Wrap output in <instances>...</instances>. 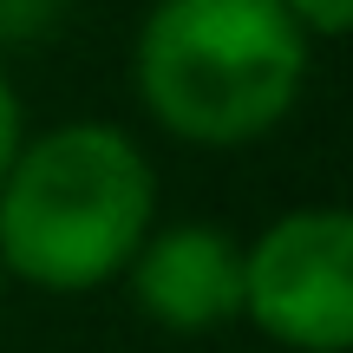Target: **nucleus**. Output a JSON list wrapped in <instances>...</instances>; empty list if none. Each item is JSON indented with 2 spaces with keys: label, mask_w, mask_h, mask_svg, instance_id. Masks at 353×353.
Returning a JSON list of instances; mask_svg holds the SVG:
<instances>
[{
  "label": "nucleus",
  "mask_w": 353,
  "mask_h": 353,
  "mask_svg": "<svg viewBox=\"0 0 353 353\" xmlns=\"http://www.w3.org/2000/svg\"><path fill=\"white\" fill-rule=\"evenodd\" d=\"M20 144H26V112H20V92H13L7 65H0V176H7V164H13Z\"/></svg>",
  "instance_id": "7"
},
{
  "label": "nucleus",
  "mask_w": 353,
  "mask_h": 353,
  "mask_svg": "<svg viewBox=\"0 0 353 353\" xmlns=\"http://www.w3.org/2000/svg\"><path fill=\"white\" fill-rule=\"evenodd\" d=\"M157 216V170L138 138L72 118L13 151L0 176V275L39 294H92L125 275Z\"/></svg>",
  "instance_id": "2"
},
{
  "label": "nucleus",
  "mask_w": 353,
  "mask_h": 353,
  "mask_svg": "<svg viewBox=\"0 0 353 353\" xmlns=\"http://www.w3.org/2000/svg\"><path fill=\"white\" fill-rule=\"evenodd\" d=\"M314 39L281 0H151L131 39V85L157 131L242 151L301 105Z\"/></svg>",
  "instance_id": "1"
},
{
  "label": "nucleus",
  "mask_w": 353,
  "mask_h": 353,
  "mask_svg": "<svg viewBox=\"0 0 353 353\" xmlns=\"http://www.w3.org/2000/svg\"><path fill=\"white\" fill-rule=\"evenodd\" d=\"M65 20V0H0V52H33Z\"/></svg>",
  "instance_id": "5"
},
{
  "label": "nucleus",
  "mask_w": 353,
  "mask_h": 353,
  "mask_svg": "<svg viewBox=\"0 0 353 353\" xmlns=\"http://www.w3.org/2000/svg\"><path fill=\"white\" fill-rule=\"evenodd\" d=\"M281 7H288V20L307 39H347L353 33V0H281Z\"/></svg>",
  "instance_id": "6"
},
{
  "label": "nucleus",
  "mask_w": 353,
  "mask_h": 353,
  "mask_svg": "<svg viewBox=\"0 0 353 353\" xmlns=\"http://www.w3.org/2000/svg\"><path fill=\"white\" fill-rule=\"evenodd\" d=\"M242 321L288 353H353V210L301 203L242 242Z\"/></svg>",
  "instance_id": "3"
},
{
  "label": "nucleus",
  "mask_w": 353,
  "mask_h": 353,
  "mask_svg": "<svg viewBox=\"0 0 353 353\" xmlns=\"http://www.w3.org/2000/svg\"><path fill=\"white\" fill-rule=\"evenodd\" d=\"M131 307L164 334H210L242 321V242L216 223H170L125 262Z\"/></svg>",
  "instance_id": "4"
},
{
  "label": "nucleus",
  "mask_w": 353,
  "mask_h": 353,
  "mask_svg": "<svg viewBox=\"0 0 353 353\" xmlns=\"http://www.w3.org/2000/svg\"><path fill=\"white\" fill-rule=\"evenodd\" d=\"M0 294H7V275H0Z\"/></svg>",
  "instance_id": "8"
}]
</instances>
